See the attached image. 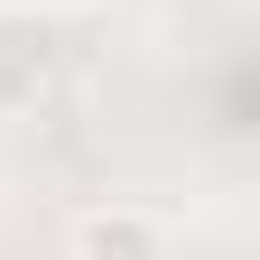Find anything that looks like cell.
Returning a JSON list of instances; mask_svg holds the SVG:
<instances>
[{"label": "cell", "mask_w": 260, "mask_h": 260, "mask_svg": "<svg viewBox=\"0 0 260 260\" xmlns=\"http://www.w3.org/2000/svg\"><path fill=\"white\" fill-rule=\"evenodd\" d=\"M10 10H75V0H10Z\"/></svg>", "instance_id": "obj_2"}, {"label": "cell", "mask_w": 260, "mask_h": 260, "mask_svg": "<svg viewBox=\"0 0 260 260\" xmlns=\"http://www.w3.org/2000/svg\"><path fill=\"white\" fill-rule=\"evenodd\" d=\"M75 260H168V233L140 205H103L75 223Z\"/></svg>", "instance_id": "obj_1"}]
</instances>
